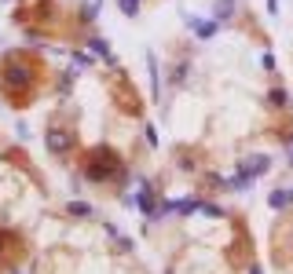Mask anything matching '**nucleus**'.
<instances>
[{"instance_id":"1","label":"nucleus","mask_w":293,"mask_h":274,"mask_svg":"<svg viewBox=\"0 0 293 274\" xmlns=\"http://www.w3.org/2000/svg\"><path fill=\"white\" fill-rule=\"evenodd\" d=\"M85 172H88V179H110L114 172H121V157L110 146H96L85 154Z\"/></svg>"},{"instance_id":"2","label":"nucleus","mask_w":293,"mask_h":274,"mask_svg":"<svg viewBox=\"0 0 293 274\" xmlns=\"http://www.w3.org/2000/svg\"><path fill=\"white\" fill-rule=\"evenodd\" d=\"M268 165H271L268 157H249V161H245L242 169H238V176H235V179H242L245 187H249V183H253V179H257L260 172H268Z\"/></svg>"},{"instance_id":"3","label":"nucleus","mask_w":293,"mask_h":274,"mask_svg":"<svg viewBox=\"0 0 293 274\" xmlns=\"http://www.w3.org/2000/svg\"><path fill=\"white\" fill-rule=\"evenodd\" d=\"M48 146L55 150V154H63V150L70 146V135H55V132H52V135H48Z\"/></svg>"},{"instance_id":"4","label":"nucleus","mask_w":293,"mask_h":274,"mask_svg":"<svg viewBox=\"0 0 293 274\" xmlns=\"http://www.w3.org/2000/svg\"><path fill=\"white\" fill-rule=\"evenodd\" d=\"M293 201V190H279V194H271V208H286Z\"/></svg>"},{"instance_id":"5","label":"nucleus","mask_w":293,"mask_h":274,"mask_svg":"<svg viewBox=\"0 0 293 274\" xmlns=\"http://www.w3.org/2000/svg\"><path fill=\"white\" fill-rule=\"evenodd\" d=\"M231 11H235V0H220L217 4V19H231Z\"/></svg>"},{"instance_id":"6","label":"nucleus","mask_w":293,"mask_h":274,"mask_svg":"<svg viewBox=\"0 0 293 274\" xmlns=\"http://www.w3.org/2000/svg\"><path fill=\"white\" fill-rule=\"evenodd\" d=\"M194 29H198V37H213L217 33V22H194Z\"/></svg>"},{"instance_id":"7","label":"nucleus","mask_w":293,"mask_h":274,"mask_svg":"<svg viewBox=\"0 0 293 274\" xmlns=\"http://www.w3.org/2000/svg\"><path fill=\"white\" fill-rule=\"evenodd\" d=\"M88 44H92V51H96V55L110 59V48H106V40H99V37H96V40H88Z\"/></svg>"},{"instance_id":"8","label":"nucleus","mask_w":293,"mask_h":274,"mask_svg":"<svg viewBox=\"0 0 293 274\" xmlns=\"http://www.w3.org/2000/svg\"><path fill=\"white\" fill-rule=\"evenodd\" d=\"M70 212H73V216H92V205H85V201H73V205H70Z\"/></svg>"},{"instance_id":"9","label":"nucleus","mask_w":293,"mask_h":274,"mask_svg":"<svg viewBox=\"0 0 293 274\" xmlns=\"http://www.w3.org/2000/svg\"><path fill=\"white\" fill-rule=\"evenodd\" d=\"M136 8H140V0H121V11L125 15H136Z\"/></svg>"},{"instance_id":"10","label":"nucleus","mask_w":293,"mask_h":274,"mask_svg":"<svg viewBox=\"0 0 293 274\" xmlns=\"http://www.w3.org/2000/svg\"><path fill=\"white\" fill-rule=\"evenodd\" d=\"M268 99H271V106H282V102H286V95H282V91H279V88H275V91H271V95H268Z\"/></svg>"},{"instance_id":"11","label":"nucleus","mask_w":293,"mask_h":274,"mask_svg":"<svg viewBox=\"0 0 293 274\" xmlns=\"http://www.w3.org/2000/svg\"><path fill=\"white\" fill-rule=\"evenodd\" d=\"M253 274H260V270H253Z\"/></svg>"}]
</instances>
